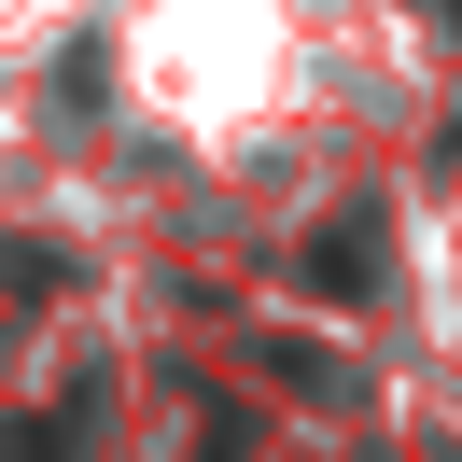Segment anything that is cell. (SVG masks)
<instances>
[{"label":"cell","instance_id":"obj_1","mask_svg":"<svg viewBox=\"0 0 462 462\" xmlns=\"http://www.w3.org/2000/svg\"><path fill=\"white\" fill-rule=\"evenodd\" d=\"M309 266H322V281H365V266H378V225H322Z\"/></svg>","mask_w":462,"mask_h":462}]
</instances>
